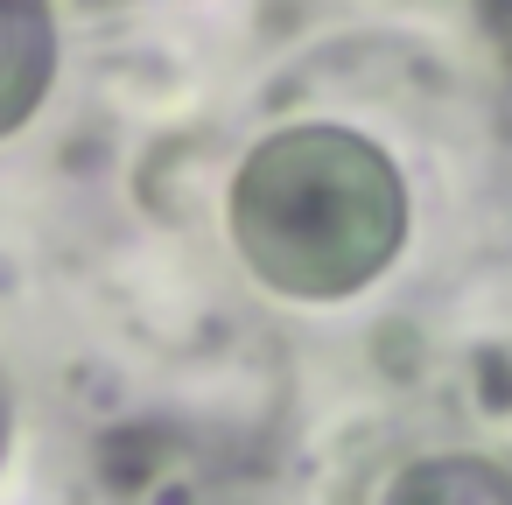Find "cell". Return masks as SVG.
Listing matches in <instances>:
<instances>
[{"label": "cell", "instance_id": "cell-1", "mask_svg": "<svg viewBox=\"0 0 512 505\" xmlns=\"http://www.w3.org/2000/svg\"><path fill=\"white\" fill-rule=\"evenodd\" d=\"M225 225L260 288L288 302H344L393 267L407 239V183L379 141L309 120L267 134L239 162Z\"/></svg>", "mask_w": 512, "mask_h": 505}, {"label": "cell", "instance_id": "cell-2", "mask_svg": "<svg viewBox=\"0 0 512 505\" xmlns=\"http://www.w3.org/2000/svg\"><path fill=\"white\" fill-rule=\"evenodd\" d=\"M57 85V15L50 0H0V141L36 120Z\"/></svg>", "mask_w": 512, "mask_h": 505}, {"label": "cell", "instance_id": "cell-3", "mask_svg": "<svg viewBox=\"0 0 512 505\" xmlns=\"http://www.w3.org/2000/svg\"><path fill=\"white\" fill-rule=\"evenodd\" d=\"M386 491L393 498H512V477L484 470L477 456H442V463H421V470L393 477Z\"/></svg>", "mask_w": 512, "mask_h": 505}, {"label": "cell", "instance_id": "cell-4", "mask_svg": "<svg viewBox=\"0 0 512 505\" xmlns=\"http://www.w3.org/2000/svg\"><path fill=\"white\" fill-rule=\"evenodd\" d=\"M71 8H120V0H71Z\"/></svg>", "mask_w": 512, "mask_h": 505}, {"label": "cell", "instance_id": "cell-5", "mask_svg": "<svg viewBox=\"0 0 512 505\" xmlns=\"http://www.w3.org/2000/svg\"><path fill=\"white\" fill-rule=\"evenodd\" d=\"M0 442H8V400H0Z\"/></svg>", "mask_w": 512, "mask_h": 505}]
</instances>
